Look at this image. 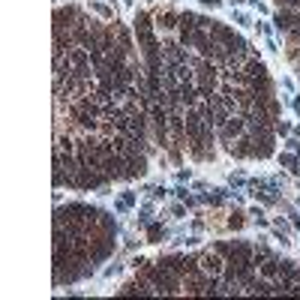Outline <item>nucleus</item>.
<instances>
[{
	"instance_id": "1",
	"label": "nucleus",
	"mask_w": 300,
	"mask_h": 300,
	"mask_svg": "<svg viewBox=\"0 0 300 300\" xmlns=\"http://www.w3.org/2000/svg\"><path fill=\"white\" fill-rule=\"evenodd\" d=\"M144 279L153 285V291L159 294H177L180 291V273H174L171 267H165L162 261L159 264H147L144 261Z\"/></svg>"
},
{
	"instance_id": "2",
	"label": "nucleus",
	"mask_w": 300,
	"mask_h": 300,
	"mask_svg": "<svg viewBox=\"0 0 300 300\" xmlns=\"http://www.w3.org/2000/svg\"><path fill=\"white\" fill-rule=\"evenodd\" d=\"M195 87H198V93L207 99V96H213V90H216V69L210 60H201L198 69H195Z\"/></svg>"
},
{
	"instance_id": "3",
	"label": "nucleus",
	"mask_w": 300,
	"mask_h": 300,
	"mask_svg": "<svg viewBox=\"0 0 300 300\" xmlns=\"http://www.w3.org/2000/svg\"><path fill=\"white\" fill-rule=\"evenodd\" d=\"M69 60H72V75H78V78H90V51H84V48H72L69 51Z\"/></svg>"
},
{
	"instance_id": "4",
	"label": "nucleus",
	"mask_w": 300,
	"mask_h": 300,
	"mask_svg": "<svg viewBox=\"0 0 300 300\" xmlns=\"http://www.w3.org/2000/svg\"><path fill=\"white\" fill-rule=\"evenodd\" d=\"M135 36H138V45H141V51H144V48H153V45H159V42L153 39V30H150V18H147L144 12H138V18H135Z\"/></svg>"
},
{
	"instance_id": "5",
	"label": "nucleus",
	"mask_w": 300,
	"mask_h": 300,
	"mask_svg": "<svg viewBox=\"0 0 300 300\" xmlns=\"http://www.w3.org/2000/svg\"><path fill=\"white\" fill-rule=\"evenodd\" d=\"M195 30H198V18H195L192 12H183V15H180V42H183L186 48L192 45Z\"/></svg>"
},
{
	"instance_id": "6",
	"label": "nucleus",
	"mask_w": 300,
	"mask_h": 300,
	"mask_svg": "<svg viewBox=\"0 0 300 300\" xmlns=\"http://www.w3.org/2000/svg\"><path fill=\"white\" fill-rule=\"evenodd\" d=\"M276 27H279L282 34L294 30V27H300V15H297V12H291V9H285V12H276Z\"/></svg>"
},
{
	"instance_id": "7",
	"label": "nucleus",
	"mask_w": 300,
	"mask_h": 300,
	"mask_svg": "<svg viewBox=\"0 0 300 300\" xmlns=\"http://www.w3.org/2000/svg\"><path fill=\"white\" fill-rule=\"evenodd\" d=\"M198 261H201V270H204V273H210V276H219V273H222V261H219V252H204Z\"/></svg>"
},
{
	"instance_id": "8",
	"label": "nucleus",
	"mask_w": 300,
	"mask_h": 300,
	"mask_svg": "<svg viewBox=\"0 0 300 300\" xmlns=\"http://www.w3.org/2000/svg\"><path fill=\"white\" fill-rule=\"evenodd\" d=\"M243 126H246V117H228L225 123H222V138L225 141H231L234 135H243Z\"/></svg>"
},
{
	"instance_id": "9",
	"label": "nucleus",
	"mask_w": 300,
	"mask_h": 300,
	"mask_svg": "<svg viewBox=\"0 0 300 300\" xmlns=\"http://www.w3.org/2000/svg\"><path fill=\"white\" fill-rule=\"evenodd\" d=\"M243 75H246L249 81H252V78H264L267 69H264V63H261V60H255V57H252V60L246 63V72H243Z\"/></svg>"
},
{
	"instance_id": "10",
	"label": "nucleus",
	"mask_w": 300,
	"mask_h": 300,
	"mask_svg": "<svg viewBox=\"0 0 300 300\" xmlns=\"http://www.w3.org/2000/svg\"><path fill=\"white\" fill-rule=\"evenodd\" d=\"M279 273V258H273V255H267L264 264H261V276H276Z\"/></svg>"
},
{
	"instance_id": "11",
	"label": "nucleus",
	"mask_w": 300,
	"mask_h": 300,
	"mask_svg": "<svg viewBox=\"0 0 300 300\" xmlns=\"http://www.w3.org/2000/svg\"><path fill=\"white\" fill-rule=\"evenodd\" d=\"M120 294H150V288H147V285H144L141 279H135V282H129V285H126V288H123Z\"/></svg>"
},
{
	"instance_id": "12",
	"label": "nucleus",
	"mask_w": 300,
	"mask_h": 300,
	"mask_svg": "<svg viewBox=\"0 0 300 300\" xmlns=\"http://www.w3.org/2000/svg\"><path fill=\"white\" fill-rule=\"evenodd\" d=\"M174 21H180V18H177V15H171V12H165V15H159V27H174Z\"/></svg>"
},
{
	"instance_id": "13",
	"label": "nucleus",
	"mask_w": 300,
	"mask_h": 300,
	"mask_svg": "<svg viewBox=\"0 0 300 300\" xmlns=\"http://www.w3.org/2000/svg\"><path fill=\"white\" fill-rule=\"evenodd\" d=\"M228 225H231V228H240V225H243V213H234L231 219H228Z\"/></svg>"
},
{
	"instance_id": "14",
	"label": "nucleus",
	"mask_w": 300,
	"mask_h": 300,
	"mask_svg": "<svg viewBox=\"0 0 300 300\" xmlns=\"http://www.w3.org/2000/svg\"><path fill=\"white\" fill-rule=\"evenodd\" d=\"M150 240H153V243H156V240H159V234H162V228H159V225H150Z\"/></svg>"
},
{
	"instance_id": "15",
	"label": "nucleus",
	"mask_w": 300,
	"mask_h": 300,
	"mask_svg": "<svg viewBox=\"0 0 300 300\" xmlns=\"http://www.w3.org/2000/svg\"><path fill=\"white\" fill-rule=\"evenodd\" d=\"M288 39H291V42H300V27H294V30H288Z\"/></svg>"
},
{
	"instance_id": "16",
	"label": "nucleus",
	"mask_w": 300,
	"mask_h": 300,
	"mask_svg": "<svg viewBox=\"0 0 300 300\" xmlns=\"http://www.w3.org/2000/svg\"><path fill=\"white\" fill-rule=\"evenodd\" d=\"M288 294H300V282L294 285V288H291V291H288Z\"/></svg>"
},
{
	"instance_id": "17",
	"label": "nucleus",
	"mask_w": 300,
	"mask_h": 300,
	"mask_svg": "<svg viewBox=\"0 0 300 300\" xmlns=\"http://www.w3.org/2000/svg\"><path fill=\"white\" fill-rule=\"evenodd\" d=\"M201 3H207V6H216V3H219V0H201Z\"/></svg>"
}]
</instances>
